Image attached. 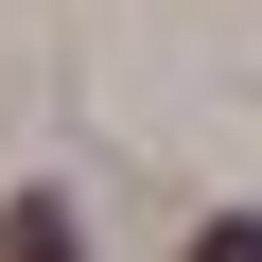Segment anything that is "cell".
<instances>
[{"label":"cell","instance_id":"obj_2","mask_svg":"<svg viewBox=\"0 0 262 262\" xmlns=\"http://www.w3.org/2000/svg\"><path fill=\"white\" fill-rule=\"evenodd\" d=\"M192 262H262V210H210V227H192Z\"/></svg>","mask_w":262,"mask_h":262},{"label":"cell","instance_id":"obj_1","mask_svg":"<svg viewBox=\"0 0 262 262\" xmlns=\"http://www.w3.org/2000/svg\"><path fill=\"white\" fill-rule=\"evenodd\" d=\"M0 262H88V245H70V210H53V192H18V210H0Z\"/></svg>","mask_w":262,"mask_h":262}]
</instances>
